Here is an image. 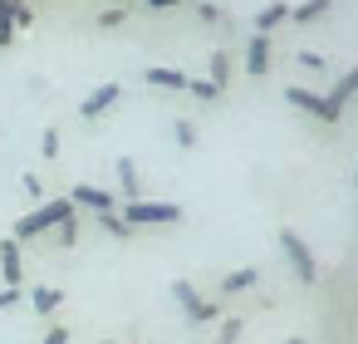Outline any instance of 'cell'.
<instances>
[{
  "mask_svg": "<svg viewBox=\"0 0 358 344\" xmlns=\"http://www.w3.org/2000/svg\"><path fill=\"white\" fill-rule=\"evenodd\" d=\"M280 20H289V6H285V0H275V6H265V11L255 15V35H270Z\"/></svg>",
  "mask_w": 358,
  "mask_h": 344,
  "instance_id": "16",
  "label": "cell"
},
{
  "mask_svg": "<svg viewBox=\"0 0 358 344\" xmlns=\"http://www.w3.org/2000/svg\"><path fill=\"white\" fill-rule=\"evenodd\" d=\"M74 216V202L69 197H55V202H40L35 212H25L20 221H15V241H35V236H45V231H55L59 221H69Z\"/></svg>",
  "mask_w": 358,
  "mask_h": 344,
  "instance_id": "1",
  "label": "cell"
},
{
  "mask_svg": "<svg viewBox=\"0 0 358 344\" xmlns=\"http://www.w3.org/2000/svg\"><path fill=\"white\" fill-rule=\"evenodd\" d=\"M353 187H358V167H353Z\"/></svg>",
  "mask_w": 358,
  "mask_h": 344,
  "instance_id": "34",
  "label": "cell"
},
{
  "mask_svg": "<svg viewBox=\"0 0 358 344\" xmlns=\"http://www.w3.org/2000/svg\"><path fill=\"white\" fill-rule=\"evenodd\" d=\"M0 20H10L15 30H30V6H25V0H0Z\"/></svg>",
  "mask_w": 358,
  "mask_h": 344,
  "instance_id": "15",
  "label": "cell"
},
{
  "mask_svg": "<svg viewBox=\"0 0 358 344\" xmlns=\"http://www.w3.org/2000/svg\"><path fill=\"white\" fill-rule=\"evenodd\" d=\"M6 45H15V25H10V20H0V50H6Z\"/></svg>",
  "mask_w": 358,
  "mask_h": 344,
  "instance_id": "31",
  "label": "cell"
},
{
  "mask_svg": "<svg viewBox=\"0 0 358 344\" xmlns=\"http://www.w3.org/2000/svg\"><path fill=\"white\" fill-rule=\"evenodd\" d=\"M285 344H304V339H285Z\"/></svg>",
  "mask_w": 358,
  "mask_h": 344,
  "instance_id": "33",
  "label": "cell"
},
{
  "mask_svg": "<svg viewBox=\"0 0 358 344\" xmlns=\"http://www.w3.org/2000/svg\"><path fill=\"white\" fill-rule=\"evenodd\" d=\"M148 6H152V11H177L182 0H148Z\"/></svg>",
  "mask_w": 358,
  "mask_h": 344,
  "instance_id": "32",
  "label": "cell"
},
{
  "mask_svg": "<svg viewBox=\"0 0 358 344\" xmlns=\"http://www.w3.org/2000/svg\"><path fill=\"white\" fill-rule=\"evenodd\" d=\"M55 231H59V246H74V241H79V221H74V216H69V221H59Z\"/></svg>",
  "mask_w": 358,
  "mask_h": 344,
  "instance_id": "24",
  "label": "cell"
},
{
  "mask_svg": "<svg viewBox=\"0 0 358 344\" xmlns=\"http://www.w3.org/2000/svg\"><path fill=\"white\" fill-rule=\"evenodd\" d=\"M69 202H74V212L84 207V212H94V216L113 212V192H103V187H94V182H79V187L69 192Z\"/></svg>",
  "mask_w": 358,
  "mask_h": 344,
  "instance_id": "6",
  "label": "cell"
},
{
  "mask_svg": "<svg viewBox=\"0 0 358 344\" xmlns=\"http://www.w3.org/2000/svg\"><path fill=\"white\" fill-rule=\"evenodd\" d=\"M211 84H216V89L231 84V55H226V50H211Z\"/></svg>",
  "mask_w": 358,
  "mask_h": 344,
  "instance_id": "17",
  "label": "cell"
},
{
  "mask_svg": "<svg viewBox=\"0 0 358 344\" xmlns=\"http://www.w3.org/2000/svg\"><path fill=\"white\" fill-rule=\"evenodd\" d=\"M118 216L128 226H177L182 221V207L177 202H152V197H133V202H123Z\"/></svg>",
  "mask_w": 358,
  "mask_h": 344,
  "instance_id": "2",
  "label": "cell"
},
{
  "mask_svg": "<svg viewBox=\"0 0 358 344\" xmlns=\"http://www.w3.org/2000/svg\"><path fill=\"white\" fill-rule=\"evenodd\" d=\"M20 187H25L30 197H45V187H40V177H35V172H25V177H20Z\"/></svg>",
  "mask_w": 358,
  "mask_h": 344,
  "instance_id": "29",
  "label": "cell"
},
{
  "mask_svg": "<svg viewBox=\"0 0 358 344\" xmlns=\"http://www.w3.org/2000/svg\"><path fill=\"white\" fill-rule=\"evenodd\" d=\"M0 280L15 285V290H20V280H25V266H20V241H15V236L0 241Z\"/></svg>",
  "mask_w": 358,
  "mask_h": 344,
  "instance_id": "7",
  "label": "cell"
},
{
  "mask_svg": "<svg viewBox=\"0 0 358 344\" xmlns=\"http://www.w3.org/2000/svg\"><path fill=\"white\" fill-rule=\"evenodd\" d=\"M152 89H172V94H187V79L192 74H182V69H172V64H152L148 74H143Z\"/></svg>",
  "mask_w": 358,
  "mask_h": 344,
  "instance_id": "10",
  "label": "cell"
},
{
  "mask_svg": "<svg viewBox=\"0 0 358 344\" xmlns=\"http://www.w3.org/2000/svg\"><path fill=\"white\" fill-rule=\"evenodd\" d=\"M172 138H177V148H196V123L192 118H172Z\"/></svg>",
  "mask_w": 358,
  "mask_h": 344,
  "instance_id": "19",
  "label": "cell"
},
{
  "mask_svg": "<svg viewBox=\"0 0 358 344\" xmlns=\"http://www.w3.org/2000/svg\"><path fill=\"white\" fill-rule=\"evenodd\" d=\"M108 344H118V339H108Z\"/></svg>",
  "mask_w": 358,
  "mask_h": 344,
  "instance_id": "35",
  "label": "cell"
},
{
  "mask_svg": "<svg viewBox=\"0 0 358 344\" xmlns=\"http://www.w3.org/2000/svg\"><path fill=\"white\" fill-rule=\"evenodd\" d=\"M187 94L201 99V104H216V99H221V89H216L211 79H187Z\"/></svg>",
  "mask_w": 358,
  "mask_h": 344,
  "instance_id": "18",
  "label": "cell"
},
{
  "mask_svg": "<svg viewBox=\"0 0 358 344\" xmlns=\"http://www.w3.org/2000/svg\"><path fill=\"white\" fill-rule=\"evenodd\" d=\"M196 15H201L206 25H216V20H221V6H211V0H201V6H196Z\"/></svg>",
  "mask_w": 358,
  "mask_h": 344,
  "instance_id": "27",
  "label": "cell"
},
{
  "mask_svg": "<svg viewBox=\"0 0 358 344\" xmlns=\"http://www.w3.org/2000/svg\"><path fill=\"white\" fill-rule=\"evenodd\" d=\"M123 20H128V11H123V6H113V11H103V15H99V25H103V30H118Z\"/></svg>",
  "mask_w": 358,
  "mask_h": 344,
  "instance_id": "22",
  "label": "cell"
},
{
  "mask_svg": "<svg viewBox=\"0 0 358 344\" xmlns=\"http://www.w3.org/2000/svg\"><path fill=\"white\" fill-rule=\"evenodd\" d=\"M353 94H358V64H353L348 74H338V79H334V89L324 94V123H338V113L348 109V99H353Z\"/></svg>",
  "mask_w": 358,
  "mask_h": 344,
  "instance_id": "5",
  "label": "cell"
},
{
  "mask_svg": "<svg viewBox=\"0 0 358 344\" xmlns=\"http://www.w3.org/2000/svg\"><path fill=\"white\" fill-rule=\"evenodd\" d=\"M40 153H45V158H59V133H55V128L40 133Z\"/></svg>",
  "mask_w": 358,
  "mask_h": 344,
  "instance_id": "23",
  "label": "cell"
},
{
  "mask_svg": "<svg viewBox=\"0 0 358 344\" xmlns=\"http://www.w3.org/2000/svg\"><path fill=\"white\" fill-rule=\"evenodd\" d=\"M172 300H182V310H187L192 324H216V319H221V310H216L192 280H172Z\"/></svg>",
  "mask_w": 358,
  "mask_h": 344,
  "instance_id": "4",
  "label": "cell"
},
{
  "mask_svg": "<svg viewBox=\"0 0 358 344\" xmlns=\"http://www.w3.org/2000/svg\"><path fill=\"white\" fill-rule=\"evenodd\" d=\"M329 6H334V0H304V6L289 11V20H294V25H314V20L329 15Z\"/></svg>",
  "mask_w": 358,
  "mask_h": 344,
  "instance_id": "14",
  "label": "cell"
},
{
  "mask_svg": "<svg viewBox=\"0 0 358 344\" xmlns=\"http://www.w3.org/2000/svg\"><path fill=\"white\" fill-rule=\"evenodd\" d=\"M118 99H123V89H118V84H99V89H94V94H89V99L79 104V113H84V118L94 123V118H103V113H108V109H113Z\"/></svg>",
  "mask_w": 358,
  "mask_h": 344,
  "instance_id": "8",
  "label": "cell"
},
{
  "mask_svg": "<svg viewBox=\"0 0 358 344\" xmlns=\"http://www.w3.org/2000/svg\"><path fill=\"white\" fill-rule=\"evenodd\" d=\"M294 60H299L304 69H329V60H324V55H314V50H299Z\"/></svg>",
  "mask_w": 358,
  "mask_h": 344,
  "instance_id": "25",
  "label": "cell"
},
{
  "mask_svg": "<svg viewBox=\"0 0 358 344\" xmlns=\"http://www.w3.org/2000/svg\"><path fill=\"white\" fill-rule=\"evenodd\" d=\"M10 305H20V290H15V285L0 290V310H10Z\"/></svg>",
  "mask_w": 358,
  "mask_h": 344,
  "instance_id": "30",
  "label": "cell"
},
{
  "mask_svg": "<svg viewBox=\"0 0 358 344\" xmlns=\"http://www.w3.org/2000/svg\"><path fill=\"white\" fill-rule=\"evenodd\" d=\"M99 221H103V231H108V236H118V241H123V236H133V226H128V221H123L118 212H103Z\"/></svg>",
  "mask_w": 358,
  "mask_h": 344,
  "instance_id": "21",
  "label": "cell"
},
{
  "mask_svg": "<svg viewBox=\"0 0 358 344\" xmlns=\"http://www.w3.org/2000/svg\"><path fill=\"white\" fill-rule=\"evenodd\" d=\"M245 74L250 79L270 74V35H250V45H245Z\"/></svg>",
  "mask_w": 358,
  "mask_h": 344,
  "instance_id": "9",
  "label": "cell"
},
{
  "mask_svg": "<svg viewBox=\"0 0 358 344\" xmlns=\"http://www.w3.org/2000/svg\"><path fill=\"white\" fill-rule=\"evenodd\" d=\"M40 344H69V329H64V324H50V334H45Z\"/></svg>",
  "mask_w": 358,
  "mask_h": 344,
  "instance_id": "28",
  "label": "cell"
},
{
  "mask_svg": "<svg viewBox=\"0 0 358 344\" xmlns=\"http://www.w3.org/2000/svg\"><path fill=\"white\" fill-rule=\"evenodd\" d=\"M241 329H245V319H226V324H221V344H236Z\"/></svg>",
  "mask_w": 358,
  "mask_h": 344,
  "instance_id": "26",
  "label": "cell"
},
{
  "mask_svg": "<svg viewBox=\"0 0 358 344\" xmlns=\"http://www.w3.org/2000/svg\"><path fill=\"white\" fill-rule=\"evenodd\" d=\"M280 251H285L289 270H294L304 285H314V280H319V261H314V251L304 246V236H299V231H289V226H285V231H280Z\"/></svg>",
  "mask_w": 358,
  "mask_h": 344,
  "instance_id": "3",
  "label": "cell"
},
{
  "mask_svg": "<svg viewBox=\"0 0 358 344\" xmlns=\"http://www.w3.org/2000/svg\"><path fill=\"white\" fill-rule=\"evenodd\" d=\"M113 172H118V192H123V202H133V197H143V177H138V167H133V158H118V163H113Z\"/></svg>",
  "mask_w": 358,
  "mask_h": 344,
  "instance_id": "12",
  "label": "cell"
},
{
  "mask_svg": "<svg viewBox=\"0 0 358 344\" xmlns=\"http://www.w3.org/2000/svg\"><path fill=\"white\" fill-rule=\"evenodd\" d=\"M285 104H294V109H304L309 118H319V123H324V94H314V89H304V84H294V89H285Z\"/></svg>",
  "mask_w": 358,
  "mask_h": 344,
  "instance_id": "11",
  "label": "cell"
},
{
  "mask_svg": "<svg viewBox=\"0 0 358 344\" xmlns=\"http://www.w3.org/2000/svg\"><path fill=\"white\" fill-rule=\"evenodd\" d=\"M30 305H35V315H55V310L64 305V295H59L55 285H35V290H30Z\"/></svg>",
  "mask_w": 358,
  "mask_h": 344,
  "instance_id": "13",
  "label": "cell"
},
{
  "mask_svg": "<svg viewBox=\"0 0 358 344\" xmlns=\"http://www.w3.org/2000/svg\"><path fill=\"white\" fill-rule=\"evenodd\" d=\"M245 285H255V270H250V266H245V270H231V275L221 280L226 295H236V290H245Z\"/></svg>",
  "mask_w": 358,
  "mask_h": 344,
  "instance_id": "20",
  "label": "cell"
}]
</instances>
